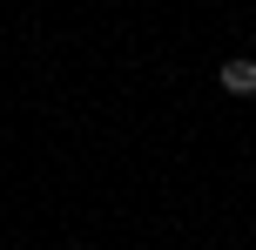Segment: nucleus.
Instances as JSON below:
<instances>
[{
  "label": "nucleus",
  "instance_id": "1",
  "mask_svg": "<svg viewBox=\"0 0 256 250\" xmlns=\"http://www.w3.org/2000/svg\"><path fill=\"white\" fill-rule=\"evenodd\" d=\"M222 88L230 95H256V54L250 61H222Z\"/></svg>",
  "mask_w": 256,
  "mask_h": 250
}]
</instances>
